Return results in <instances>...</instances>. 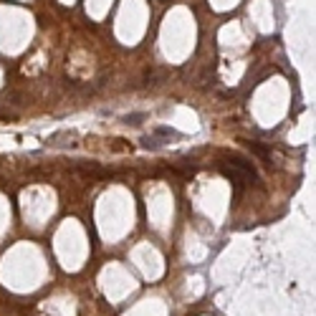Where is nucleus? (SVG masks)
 Wrapping results in <instances>:
<instances>
[{
    "label": "nucleus",
    "mask_w": 316,
    "mask_h": 316,
    "mask_svg": "<svg viewBox=\"0 0 316 316\" xmlns=\"http://www.w3.org/2000/svg\"><path fill=\"white\" fill-rule=\"evenodd\" d=\"M154 137H165V139H180V132H177V129H170V127H157V129H154Z\"/></svg>",
    "instance_id": "1"
},
{
    "label": "nucleus",
    "mask_w": 316,
    "mask_h": 316,
    "mask_svg": "<svg viewBox=\"0 0 316 316\" xmlns=\"http://www.w3.org/2000/svg\"><path fill=\"white\" fill-rule=\"evenodd\" d=\"M246 147H248L251 152H256L258 157H263V160H268V149H266V147H261L258 142H246Z\"/></svg>",
    "instance_id": "2"
},
{
    "label": "nucleus",
    "mask_w": 316,
    "mask_h": 316,
    "mask_svg": "<svg viewBox=\"0 0 316 316\" xmlns=\"http://www.w3.org/2000/svg\"><path fill=\"white\" fill-rule=\"evenodd\" d=\"M142 147H144V149H160L162 142H160L157 137H144V139H142Z\"/></svg>",
    "instance_id": "3"
},
{
    "label": "nucleus",
    "mask_w": 316,
    "mask_h": 316,
    "mask_svg": "<svg viewBox=\"0 0 316 316\" xmlns=\"http://www.w3.org/2000/svg\"><path fill=\"white\" fill-rule=\"evenodd\" d=\"M142 119H144V114H127V116H124L122 122H124V124H132V127H134V124H139Z\"/></svg>",
    "instance_id": "4"
}]
</instances>
